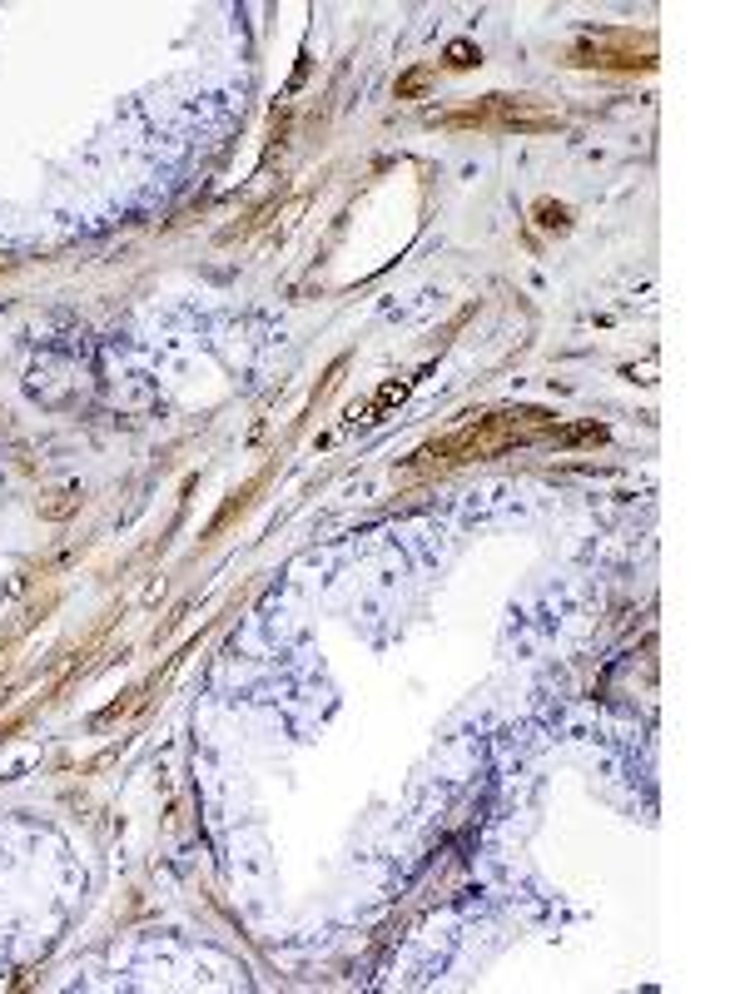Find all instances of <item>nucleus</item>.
Instances as JSON below:
<instances>
[{"mask_svg": "<svg viewBox=\"0 0 745 994\" xmlns=\"http://www.w3.org/2000/svg\"><path fill=\"white\" fill-rule=\"evenodd\" d=\"M651 60H656V40L651 35L636 40V30H607L572 50V65H607V70H636V65H651Z\"/></svg>", "mask_w": 745, "mask_h": 994, "instance_id": "nucleus-2", "label": "nucleus"}, {"mask_svg": "<svg viewBox=\"0 0 745 994\" xmlns=\"http://www.w3.org/2000/svg\"><path fill=\"white\" fill-rule=\"evenodd\" d=\"M477 50H472V46H462V40H458V46H447V65H452V70H472V65H477Z\"/></svg>", "mask_w": 745, "mask_h": 994, "instance_id": "nucleus-3", "label": "nucleus"}, {"mask_svg": "<svg viewBox=\"0 0 745 994\" xmlns=\"http://www.w3.org/2000/svg\"><path fill=\"white\" fill-rule=\"evenodd\" d=\"M537 214H542V219H537L542 229H562V224H567V209H562V205H547V199L537 205Z\"/></svg>", "mask_w": 745, "mask_h": 994, "instance_id": "nucleus-4", "label": "nucleus"}, {"mask_svg": "<svg viewBox=\"0 0 745 994\" xmlns=\"http://www.w3.org/2000/svg\"><path fill=\"white\" fill-rule=\"evenodd\" d=\"M443 125H477V130H551V125H562L557 114H547V110H537V105L527 100V95H493L487 105H477L472 114H447Z\"/></svg>", "mask_w": 745, "mask_h": 994, "instance_id": "nucleus-1", "label": "nucleus"}]
</instances>
